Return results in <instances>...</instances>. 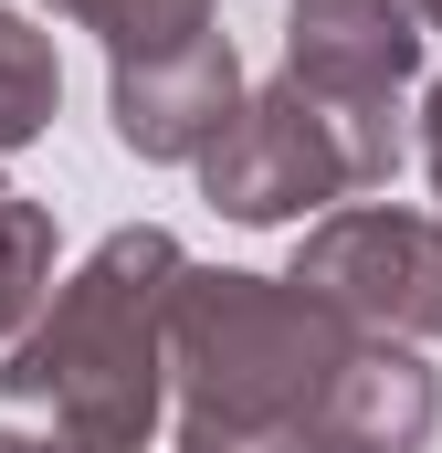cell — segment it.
I'll return each instance as SVG.
<instances>
[{
    "label": "cell",
    "mask_w": 442,
    "mask_h": 453,
    "mask_svg": "<svg viewBox=\"0 0 442 453\" xmlns=\"http://www.w3.org/2000/svg\"><path fill=\"white\" fill-rule=\"evenodd\" d=\"M179 232L126 222L106 232L0 348V390L53 422L64 453H148L169 411V285H179Z\"/></svg>",
    "instance_id": "cell-2"
},
{
    "label": "cell",
    "mask_w": 442,
    "mask_h": 453,
    "mask_svg": "<svg viewBox=\"0 0 442 453\" xmlns=\"http://www.w3.org/2000/svg\"><path fill=\"white\" fill-rule=\"evenodd\" d=\"M358 358V327L285 274L242 264H179L169 285V453H316L337 369Z\"/></svg>",
    "instance_id": "cell-1"
},
{
    "label": "cell",
    "mask_w": 442,
    "mask_h": 453,
    "mask_svg": "<svg viewBox=\"0 0 442 453\" xmlns=\"http://www.w3.org/2000/svg\"><path fill=\"white\" fill-rule=\"evenodd\" d=\"M442 422V380L422 369V348L358 338V358L337 369L327 411H316V453H422Z\"/></svg>",
    "instance_id": "cell-7"
},
{
    "label": "cell",
    "mask_w": 442,
    "mask_h": 453,
    "mask_svg": "<svg viewBox=\"0 0 442 453\" xmlns=\"http://www.w3.org/2000/svg\"><path fill=\"white\" fill-rule=\"evenodd\" d=\"M42 296H53V211L0 180V348L32 327Z\"/></svg>",
    "instance_id": "cell-9"
},
{
    "label": "cell",
    "mask_w": 442,
    "mask_h": 453,
    "mask_svg": "<svg viewBox=\"0 0 442 453\" xmlns=\"http://www.w3.org/2000/svg\"><path fill=\"white\" fill-rule=\"evenodd\" d=\"M242 106V53L232 32H190V42H158V53H126L106 64V116H116V148L137 158H201Z\"/></svg>",
    "instance_id": "cell-6"
},
{
    "label": "cell",
    "mask_w": 442,
    "mask_h": 453,
    "mask_svg": "<svg viewBox=\"0 0 442 453\" xmlns=\"http://www.w3.org/2000/svg\"><path fill=\"white\" fill-rule=\"evenodd\" d=\"M42 11H53V21H74V32H95V42H106V64L211 32V0H42Z\"/></svg>",
    "instance_id": "cell-10"
},
{
    "label": "cell",
    "mask_w": 442,
    "mask_h": 453,
    "mask_svg": "<svg viewBox=\"0 0 442 453\" xmlns=\"http://www.w3.org/2000/svg\"><path fill=\"white\" fill-rule=\"evenodd\" d=\"M422 74L411 0H285V85L358 127H400V96Z\"/></svg>",
    "instance_id": "cell-5"
},
{
    "label": "cell",
    "mask_w": 442,
    "mask_h": 453,
    "mask_svg": "<svg viewBox=\"0 0 442 453\" xmlns=\"http://www.w3.org/2000/svg\"><path fill=\"white\" fill-rule=\"evenodd\" d=\"M422 180H432V201H442V74H432V96H422Z\"/></svg>",
    "instance_id": "cell-11"
},
{
    "label": "cell",
    "mask_w": 442,
    "mask_h": 453,
    "mask_svg": "<svg viewBox=\"0 0 442 453\" xmlns=\"http://www.w3.org/2000/svg\"><path fill=\"white\" fill-rule=\"evenodd\" d=\"M201 169V201H211L221 222H316L337 211L347 190H390V169H400V127H358V116L316 106L306 85H253L232 127H221L211 148L190 158Z\"/></svg>",
    "instance_id": "cell-3"
},
{
    "label": "cell",
    "mask_w": 442,
    "mask_h": 453,
    "mask_svg": "<svg viewBox=\"0 0 442 453\" xmlns=\"http://www.w3.org/2000/svg\"><path fill=\"white\" fill-rule=\"evenodd\" d=\"M285 285H306L316 306H337L358 338L432 348L442 338V211H400V201L316 211Z\"/></svg>",
    "instance_id": "cell-4"
},
{
    "label": "cell",
    "mask_w": 442,
    "mask_h": 453,
    "mask_svg": "<svg viewBox=\"0 0 442 453\" xmlns=\"http://www.w3.org/2000/svg\"><path fill=\"white\" fill-rule=\"evenodd\" d=\"M0 453H53V443H42V433H11V422H0Z\"/></svg>",
    "instance_id": "cell-12"
},
{
    "label": "cell",
    "mask_w": 442,
    "mask_h": 453,
    "mask_svg": "<svg viewBox=\"0 0 442 453\" xmlns=\"http://www.w3.org/2000/svg\"><path fill=\"white\" fill-rule=\"evenodd\" d=\"M64 106V64H53V32L21 11V0H0V158L11 148H32L42 127Z\"/></svg>",
    "instance_id": "cell-8"
},
{
    "label": "cell",
    "mask_w": 442,
    "mask_h": 453,
    "mask_svg": "<svg viewBox=\"0 0 442 453\" xmlns=\"http://www.w3.org/2000/svg\"><path fill=\"white\" fill-rule=\"evenodd\" d=\"M411 21H422V32H442V0H411Z\"/></svg>",
    "instance_id": "cell-13"
}]
</instances>
